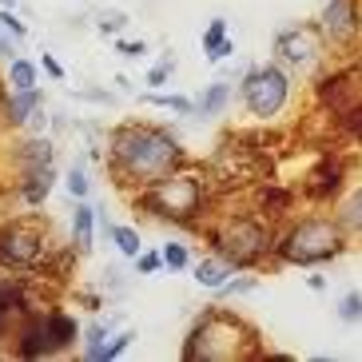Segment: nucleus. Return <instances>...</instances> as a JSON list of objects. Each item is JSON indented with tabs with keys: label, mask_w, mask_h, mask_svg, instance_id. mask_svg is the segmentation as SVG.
Masks as SVG:
<instances>
[{
	"label": "nucleus",
	"mask_w": 362,
	"mask_h": 362,
	"mask_svg": "<svg viewBox=\"0 0 362 362\" xmlns=\"http://www.w3.org/2000/svg\"><path fill=\"white\" fill-rule=\"evenodd\" d=\"M192 160L180 136L151 119H124L104 136V163L107 175L124 195H136L139 187L156 183L160 175L183 168Z\"/></svg>",
	"instance_id": "f257e3e1"
},
{
	"label": "nucleus",
	"mask_w": 362,
	"mask_h": 362,
	"mask_svg": "<svg viewBox=\"0 0 362 362\" xmlns=\"http://www.w3.org/2000/svg\"><path fill=\"white\" fill-rule=\"evenodd\" d=\"M128 199L139 215H148L156 223H168L175 231H203V223L215 215V203L223 195L215 192V183L203 163L187 160L183 168L160 175L156 183L139 187Z\"/></svg>",
	"instance_id": "f03ea898"
},
{
	"label": "nucleus",
	"mask_w": 362,
	"mask_h": 362,
	"mask_svg": "<svg viewBox=\"0 0 362 362\" xmlns=\"http://www.w3.org/2000/svg\"><path fill=\"white\" fill-rule=\"evenodd\" d=\"M183 362H267L263 334L243 315L227 307H207L180 346Z\"/></svg>",
	"instance_id": "7ed1b4c3"
},
{
	"label": "nucleus",
	"mask_w": 362,
	"mask_h": 362,
	"mask_svg": "<svg viewBox=\"0 0 362 362\" xmlns=\"http://www.w3.org/2000/svg\"><path fill=\"white\" fill-rule=\"evenodd\" d=\"M203 239L207 251L223 255L235 271H255V267L275 259V239H279V223L251 211H215L211 223H203Z\"/></svg>",
	"instance_id": "20e7f679"
},
{
	"label": "nucleus",
	"mask_w": 362,
	"mask_h": 362,
	"mask_svg": "<svg viewBox=\"0 0 362 362\" xmlns=\"http://www.w3.org/2000/svg\"><path fill=\"white\" fill-rule=\"evenodd\" d=\"M351 251V235L334 215H303L279 227L271 267H319Z\"/></svg>",
	"instance_id": "39448f33"
},
{
	"label": "nucleus",
	"mask_w": 362,
	"mask_h": 362,
	"mask_svg": "<svg viewBox=\"0 0 362 362\" xmlns=\"http://www.w3.org/2000/svg\"><path fill=\"white\" fill-rule=\"evenodd\" d=\"M80 342V322L72 310L64 307H33L16 319L12 330L8 354L24 362H40V358H60Z\"/></svg>",
	"instance_id": "423d86ee"
},
{
	"label": "nucleus",
	"mask_w": 362,
	"mask_h": 362,
	"mask_svg": "<svg viewBox=\"0 0 362 362\" xmlns=\"http://www.w3.org/2000/svg\"><path fill=\"white\" fill-rule=\"evenodd\" d=\"M56 251L52 227L40 215H16L0 223V271L8 275H40Z\"/></svg>",
	"instance_id": "0eeeda50"
},
{
	"label": "nucleus",
	"mask_w": 362,
	"mask_h": 362,
	"mask_svg": "<svg viewBox=\"0 0 362 362\" xmlns=\"http://www.w3.org/2000/svg\"><path fill=\"white\" fill-rule=\"evenodd\" d=\"M295 92V80L279 60L267 64H251L239 76V104L247 107V116H255L259 124H271L275 116H283Z\"/></svg>",
	"instance_id": "6e6552de"
},
{
	"label": "nucleus",
	"mask_w": 362,
	"mask_h": 362,
	"mask_svg": "<svg viewBox=\"0 0 362 362\" xmlns=\"http://www.w3.org/2000/svg\"><path fill=\"white\" fill-rule=\"evenodd\" d=\"M271 60L287 68V72H298L315 80L322 68L330 64V44L322 36L319 24H283L275 36H271Z\"/></svg>",
	"instance_id": "1a4fd4ad"
},
{
	"label": "nucleus",
	"mask_w": 362,
	"mask_h": 362,
	"mask_svg": "<svg viewBox=\"0 0 362 362\" xmlns=\"http://www.w3.org/2000/svg\"><path fill=\"white\" fill-rule=\"evenodd\" d=\"M327 36V44L342 56L362 52V0H322V12L315 21Z\"/></svg>",
	"instance_id": "9d476101"
},
{
	"label": "nucleus",
	"mask_w": 362,
	"mask_h": 362,
	"mask_svg": "<svg viewBox=\"0 0 362 362\" xmlns=\"http://www.w3.org/2000/svg\"><path fill=\"white\" fill-rule=\"evenodd\" d=\"M346 175H351V163H346V156H342L339 148L334 151H322L319 160L307 168V175H303V183H298V195L307 203H315V207H327V203H334L342 192H346Z\"/></svg>",
	"instance_id": "9b49d317"
},
{
	"label": "nucleus",
	"mask_w": 362,
	"mask_h": 362,
	"mask_svg": "<svg viewBox=\"0 0 362 362\" xmlns=\"http://www.w3.org/2000/svg\"><path fill=\"white\" fill-rule=\"evenodd\" d=\"M56 183H60L56 163L28 168V171H16V175H12V195H16L24 207H40V203H48V195L56 192Z\"/></svg>",
	"instance_id": "f8f14e48"
},
{
	"label": "nucleus",
	"mask_w": 362,
	"mask_h": 362,
	"mask_svg": "<svg viewBox=\"0 0 362 362\" xmlns=\"http://www.w3.org/2000/svg\"><path fill=\"white\" fill-rule=\"evenodd\" d=\"M295 203H298V192L287 187V183H279V180H263V183L251 187V207H255L259 215H267V219H275V223L291 219Z\"/></svg>",
	"instance_id": "ddd939ff"
},
{
	"label": "nucleus",
	"mask_w": 362,
	"mask_h": 362,
	"mask_svg": "<svg viewBox=\"0 0 362 362\" xmlns=\"http://www.w3.org/2000/svg\"><path fill=\"white\" fill-rule=\"evenodd\" d=\"M44 104H48V96H44L40 88H28V92H12V88H8V100H4V116H0V128L24 132V124H28V119H33Z\"/></svg>",
	"instance_id": "4468645a"
},
{
	"label": "nucleus",
	"mask_w": 362,
	"mask_h": 362,
	"mask_svg": "<svg viewBox=\"0 0 362 362\" xmlns=\"http://www.w3.org/2000/svg\"><path fill=\"white\" fill-rule=\"evenodd\" d=\"M96 207L88 199H72V215H68V243L80 251V255H92V247H96Z\"/></svg>",
	"instance_id": "2eb2a0df"
},
{
	"label": "nucleus",
	"mask_w": 362,
	"mask_h": 362,
	"mask_svg": "<svg viewBox=\"0 0 362 362\" xmlns=\"http://www.w3.org/2000/svg\"><path fill=\"white\" fill-rule=\"evenodd\" d=\"M119 327H124V315H112V319H104V315H92V319L80 327V358L92 362V354H96Z\"/></svg>",
	"instance_id": "dca6fc26"
},
{
	"label": "nucleus",
	"mask_w": 362,
	"mask_h": 362,
	"mask_svg": "<svg viewBox=\"0 0 362 362\" xmlns=\"http://www.w3.org/2000/svg\"><path fill=\"white\" fill-rule=\"evenodd\" d=\"M235 92L231 80H211V84L203 88L199 96H195V119H215V116H223L227 107L235 104Z\"/></svg>",
	"instance_id": "f3484780"
},
{
	"label": "nucleus",
	"mask_w": 362,
	"mask_h": 362,
	"mask_svg": "<svg viewBox=\"0 0 362 362\" xmlns=\"http://www.w3.org/2000/svg\"><path fill=\"white\" fill-rule=\"evenodd\" d=\"M192 275H195V283H199L207 295H215V291L223 287L227 279L235 275V267L227 263L223 255H215V251H207V255L199 259V263H192Z\"/></svg>",
	"instance_id": "a211bd4d"
},
{
	"label": "nucleus",
	"mask_w": 362,
	"mask_h": 362,
	"mask_svg": "<svg viewBox=\"0 0 362 362\" xmlns=\"http://www.w3.org/2000/svg\"><path fill=\"white\" fill-rule=\"evenodd\" d=\"M334 219L342 223V231L351 235V239H362V183L346 187L334 199Z\"/></svg>",
	"instance_id": "6ab92c4d"
},
{
	"label": "nucleus",
	"mask_w": 362,
	"mask_h": 362,
	"mask_svg": "<svg viewBox=\"0 0 362 362\" xmlns=\"http://www.w3.org/2000/svg\"><path fill=\"white\" fill-rule=\"evenodd\" d=\"M36 72H40V64H33L28 56H16V60H8V72H4V80H8L12 92H28V88H40Z\"/></svg>",
	"instance_id": "aec40b11"
},
{
	"label": "nucleus",
	"mask_w": 362,
	"mask_h": 362,
	"mask_svg": "<svg viewBox=\"0 0 362 362\" xmlns=\"http://www.w3.org/2000/svg\"><path fill=\"white\" fill-rule=\"evenodd\" d=\"M107 239L116 243V251H119L124 259H136L139 251H144V235H139V227H132V223H112Z\"/></svg>",
	"instance_id": "412c9836"
},
{
	"label": "nucleus",
	"mask_w": 362,
	"mask_h": 362,
	"mask_svg": "<svg viewBox=\"0 0 362 362\" xmlns=\"http://www.w3.org/2000/svg\"><path fill=\"white\" fill-rule=\"evenodd\" d=\"M128 24H132V16L124 8H100L96 16H92V28H96L100 36H124Z\"/></svg>",
	"instance_id": "4be33fe9"
},
{
	"label": "nucleus",
	"mask_w": 362,
	"mask_h": 362,
	"mask_svg": "<svg viewBox=\"0 0 362 362\" xmlns=\"http://www.w3.org/2000/svg\"><path fill=\"white\" fill-rule=\"evenodd\" d=\"M132 342H136V330H132V327H119L116 334H112V339H107L96 354H92V362H116L119 354L132 351Z\"/></svg>",
	"instance_id": "5701e85b"
},
{
	"label": "nucleus",
	"mask_w": 362,
	"mask_h": 362,
	"mask_svg": "<svg viewBox=\"0 0 362 362\" xmlns=\"http://www.w3.org/2000/svg\"><path fill=\"white\" fill-rule=\"evenodd\" d=\"M144 104L151 107H163V112H175V116H195V100L187 96H171V92H144Z\"/></svg>",
	"instance_id": "b1692460"
},
{
	"label": "nucleus",
	"mask_w": 362,
	"mask_h": 362,
	"mask_svg": "<svg viewBox=\"0 0 362 362\" xmlns=\"http://www.w3.org/2000/svg\"><path fill=\"white\" fill-rule=\"evenodd\" d=\"M334 319L346 322V327H358L362 322V291H342L334 298Z\"/></svg>",
	"instance_id": "393cba45"
},
{
	"label": "nucleus",
	"mask_w": 362,
	"mask_h": 362,
	"mask_svg": "<svg viewBox=\"0 0 362 362\" xmlns=\"http://www.w3.org/2000/svg\"><path fill=\"white\" fill-rule=\"evenodd\" d=\"M171 76H175V52H163L160 60L144 72V84H148V92H160V88L171 84Z\"/></svg>",
	"instance_id": "a878e982"
},
{
	"label": "nucleus",
	"mask_w": 362,
	"mask_h": 362,
	"mask_svg": "<svg viewBox=\"0 0 362 362\" xmlns=\"http://www.w3.org/2000/svg\"><path fill=\"white\" fill-rule=\"evenodd\" d=\"M64 192L72 195V199H88V195H92V175H88V168L80 160L64 171Z\"/></svg>",
	"instance_id": "bb28decb"
},
{
	"label": "nucleus",
	"mask_w": 362,
	"mask_h": 362,
	"mask_svg": "<svg viewBox=\"0 0 362 362\" xmlns=\"http://www.w3.org/2000/svg\"><path fill=\"white\" fill-rule=\"evenodd\" d=\"M251 291H259V275H251V271L239 275V271H235L223 287L215 291V298H239V295H251Z\"/></svg>",
	"instance_id": "cd10ccee"
},
{
	"label": "nucleus",
	"mask_w": 362,
	"mask_h": 362,
	"mask_svg": "<svg viewBox=\"0 0 362 362\" xmlns=\"http://www.w3.org/2000/svg\"><path fill=\"white\" fill-rule=\"evenodd\" d=\"M160 251H163V267H168V271H187V267H192V251H187V243H180V239H168Z\"/></svg>",
	"instance_id": "c85d7f7f"
},
{
	"label": "nucleus",
	"mask_w": 362,
	"mask_h": 362,
	"mask_svg": "<svg viewBox=\"0 0 362 362\" xmlns=\"http://www.w3.org/2000/svg\"><path fill=\"white\" fill-rule=\"evenodd\" d=\"M223 40H227V21L223 16H211V21H207V33H203V56L215 52Z\"/></svg>",
	"instance_id": "c756f323"
},
{
	"label": "nucleus",
	"mask_w": 362,
	"mask_h": 362,
	"mask_svg": "<svg viewBox=\"0 0 362 362\" xmlns=\"http://www.w3.org/2000/svg\"><path fill=\"white\" fill-rule=\"evenodd\" d=\"M112 48H116L124 60H144V56L151 52L148 40H128V36H112Z\"/></svg>",
	"instance_id": "7c9ffc66"
},
{
	"label": "nucleus",
	"mask_w": 362,
	"mask_h": 362,
	"mask_svg": "<svg viewBox=\"0 0 362 362\" xmlns=\"http://www.w3.org/2000/svg\"><path fill=\"white\" fill-rule=\"evenodd\" d=\"M132 263H136V275H160L163 271V251L160 247H156V251H139Z\"/></svg>",
	"instance_id": "2f4dec72"
},
{
	"label": "nucleus",
	"mask_w": 362,
	"mask_h": 362,
	"mask_svg": "<svg viewBox=\"0 0 362 362\" xmlns=\"http://www.w3.org/2000/svg\"><path fill=\"white\" fill-rule=\"evenodd\" d=\"M0 28H4V33H12L21 44L28 40V24H24L21 16H16V8H0Z\"/></svg>",
	"instance_id": "473e14b6"
},
{
	"label": "nucleus",
	"mask_w": 362,
	"mask_h": 362,
	"mask_svg": "<svg viewBox=\"0 0 362 362\" xmlns=\"http://www.w3.org/2000/svg\"><path fill=\"white\" fill-rule=\"evenodd\" d=\"M76 303H80V310H88V315H100V310H104V291L80 287L76 291Z\"/></svg>",
	"instance_id": "72a5a7b5"
},
{
	"label": "nucleus",
	"mask_w": 362,
	"mask_h": 362,
	"mask_svg": "<svg viewBox=\"0 0 362 362\" xmlns=\"http://www.w3.org/2000/svg\"><path fill=\"white\" fill-rule=\"evenodd\" d=\"M68 96H76V100H92V104H100V107H112V104H116V92H104V88H72Z\"/></svg>",
	"instance_id": "f704fd0d"
},
{
	"label": "nucleus",
	"mask_w": 362,
	"mask_h": 362,
	"mask_svg": "<svg viewBox=\"0 0 362 362\" xmlns=\"http://www.w3.org/2000/svg\"><path fill=\"white\" fill-rule=\"evenodd\" d=\"M40 72H48V76H52V80H56V84H64V64H60V60H56V56L52 52H44L40 56Z\"/></svg>",
	"instance_id": "c9c22d12"
},
{
	"label": "nucleus",
	"mask_w": 362,
	"mask_h": 362,
	"mask_svg": "<svg viewBox=\"0 0 362 362\" xmlns=\"http://www.w3.org/2000/svg\"><path fill=\"white\" fill-rule=\"evenodd\" d=\"M16 56H21V40H16L12 33H4L0 36V60L8 64V60H16Z\"/></svg>",
	"instance_id": "e433bc0d"
},
{
	"label": "nucleus",
	"mask_w": 362,
	"mask_h": 362,
	"mask_svg": "<svg viewBox=\"0 0 362 362\" xmlns=\"http://www.w3.org/2000/svg\"><path fill=\"white\" fill-rule=\"evenodd\" d=\"M231 52H235V40H231V36H227V40L219 44L215 52H207V56H203V60H207V64H223V60H227V56H231Z\"/></svg>",
	"instance_id": "4c0bfd02"
},
{
	"label": "nucleus",
	"mask_w": 362,
	"mask_h": 362,
	"mask_svg": "<svg viewBox=\"0 0 362 362\" xmlns=\"http://www.w3.org/2000/svg\"><path fill=\"white\" fill-rule=\"evenodd\" d=\"M112 84H116V92H124V96H132V92H136V84H132L128 76H116Z\"/></svg>",
	"instance_id": "58836bf2"
},
{
	"label": "nucleus",
	"mask_w": 362,
	"mask_h": 362,
	"mask_svg": "<svg viewBox=\"0 0 362 362\" xmlns=\"http://www.w3.org/2000/svg\"><path fill=\"white\" fill-rule=\"evenodd\" d=\"M307 287L310 291H327V275H307Z\"/></svg>",
	"instance_id": "ea45409f"
},
{
	"label": "nucleus",
	"mask_w": 362,
	"mask_h": 362,
	"mask_svg": "<svg viewBox=\"0 0 362 362\" xmlns=\"http://www.w3.org/2000/svg\"><path fill=\"white\" fill-rule=\"evenodd\" d=\"M4 100H8V80L0 76V116H4Z\"/></svg>",
	"instance_id": "a19ab883"
},
{
	"label": "nucleus",
	"mask_w": 362,
	"mask_h": 362,
	"mask_svg": "<svg viewBox=\"0 0 362 362\" xmlns=\"http://www.w3.org/2000/svg\"><path fill=\"white\" fill-rule=\"evenodd\" d=\"M0 8H21V0H0Z\"/></svg>",
	"instance_id": "79ce46f5"
}]
</instances>
